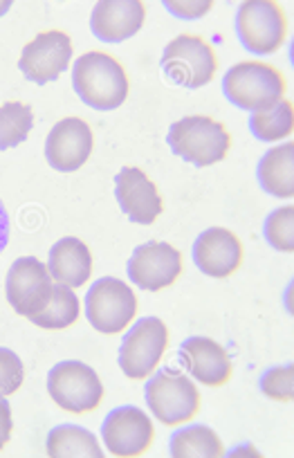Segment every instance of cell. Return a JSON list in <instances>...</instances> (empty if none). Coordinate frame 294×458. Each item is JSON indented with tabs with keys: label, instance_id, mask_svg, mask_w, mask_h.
<instances>
[{
	"label": "cell",
	"instance_id": "603a6c76",
	"mask_svg": "<svg viewBox=\"0 0 294 458\" xmlns=\"http://www.w3.org/2000/svg\"><path fill=\"white\" fill-rule=\"evenodd\" d=\"M79 312H81V301H79L77 294L72 293V288L63 284H56L52 290V297L47 301V306L43 308L38 315H34L32 324H37L38 328L46 330H65L70 326L77 324Z\"/></svg>",
	"mask_w": 294,
	"mask_h": 458
},
{
	"label": "cell",
	"instance_id": "83f0119b",
	"mask_svg": "<svg viewBox=\"0 0 294 458\" xmlns=\"http://www.w3.org/2000/svg\"><path fill=\"white\" fill-rule=\"evenodd\" d=\"M25 367L19 355L0 346V395H12L23 386Z\"/></svg>",
	"mask_w": 294,
	"mask_h": 458
},
{
	"label": "cell",
	"instance_id": "484cf974",
	"mask_svg": "<svg viewBox=\"0 0 294 458\" xmlns=\"http://www.w3.org/2000/svg\"><path fill=\"white\" fill-rule=\"evenodd\" d=\"M265 241L279 252H294V207L285 205L272 211L265 220Z\"/></svg>",
	"mask_w": 294,
	"mask_h": 458
},
{
	"label": "cell",
	"instance_id": "30bf717a",
	"mask_svg": "<svg viewBox=\"0 0 294 458\" xmlns=\"http://www.w3.org/2000/svg\"><path fill=\"white\" fill-rule=\"evenodd\" d=\"M52 290H55V281L46 263L34 257H23L12 263L7 272L5 293L10 306L21 317L32 319L34 315H38L50 301Z\"/></svg>",
	"mask_w": 294,
	"mask_h": 458
},
{
	"label": "cell",
	"instance_id": "d4e9b609",
	"mask_svg": "<svg viewBox=\"0 0 294 458\" xmlns=\"http://www.w3.org/2000/svg\"><path fill=\"white\" fill-rule=\"evenodd\" d=\"M34 129V110L25 101L0 106V151L14 148L29 138Z\"/></svg>",
	"mask_w": 294,
	"mask_h": 458
},
{
	"label": "cell",
	"instance_id": "d6986e66",
	"mask_svg": "<svg viewBox=\"0 0 294 458\" xmlns=\"http://www.w3.org/2000/svg\"><path fill=\"white\" fill-rule=\"evenodd\" d=\"M52 279L56 284H63L68 288H81L92 276V252L81 239L65 236L56 241L50 250V261H47Z\"/></svg>",
	"mask_w": 294,
	"mask_h": 458
},
{
	"label": "cell",
	"instance_id": "5b68a950",
	"mask_svg": "<svg viewBox=\"0 0 294 458\" xmlns=\"http://www.w3.org/2000/svg\"><path fill=\"white\" fill-rule=\"evenodd\" d=\"M162 72L175 83V86L203 88L214 81L218 72V56L216 50L196 34H180L162 55Z\"/></svg>",
	"mask_w": 294,
	"mask_h": 458
},
{
	"label": "cell",
	"instance_id": "f546056e",
	"mask_svg": "<svg viewBox=\"0 0 294 458\" xmlns=\"http://www.w3.org/2000/svg\"><path fill=\"white\" fill-rule=\"evenodd\" d=\"M14 420H12V407L7 403V395H0V449H5L12 438Z\"/></svg>",
	"mask_w": 294,
	"mask_h": 458
},
{
	"label": "cell",
	"instance_id": "9a60e30c",
	"mask_svg": "<svg viewBox=\"0 0 294 458\" xmlns=\"http://www.w3.org/2000/svg\"><path fill=\"white\" fill-rule=\"evenodd\" d=\"M115 198L120 209L135 225H153L164 211L160 189L138 166H124L115 175Z\"/></svg>",
	"mask_w": 294,
	"mask_h": 458
},
{
	"label": "cell",
	"instance_id": "9c48e42d",
	"mask_svg": "<svg viewBox=\"0 0 294 458\" xmlns=\"http://www.w3.org/2000/svg\"><path fill=\"white\" fill-rule=\"evenodd\" d=\"M169 349V328L160 317H144L120 346V369L129 380H147Z\"/></svg>",
	"mask_w": 294,
	"mask_h": 458
},
{
	"label": "cell",
	"instance_id": "7a4b0ae2",
	"mask_svg": "<svg viewBox=\"0 0 294 458\" xmlns=\"http://www.w3.org/2000/svg\"><path fill=\"white\" fill-rule=\"evenodd\" d=\"M166 142L175 156L203 169L225 160L231 148V135L225 124L214 117L189 114L171 124Z\"/></svg>",
	"mask_w": 294,
	"mask_h": 458
},
{
	"label": "cell",
	"instance_id": "44dd1931",
	"mask_svg": "<svg viewBox=\"0 0 294 458\" xmlns=\"http://www.w3.org/2000/svg\"><path fill=\"white\" fill-rule=\"evenodd\" d=\"M47 456L52 458H102L104 449L92 431L77 425H61L47 434Z\"/></svg>",
	"mask_w": 294,
	"mask_h": 458
},
{
	"label": "cell",
	"instance_id": "4fadbf2b",
	"mask_svg": "<svg viewBox=\"0 0 294 458\" xmlns=\"http://www.w3.org/2000/svg\"><path fill=\"white\" fill-rule=\"evenodd\" d=\"M102 438L113 456L135 458L151 449L155 427L144 409L117 407L104 418Z\"/></svg>",
	"mask_w": 294,
	"mask_h": 458
},
{
	"label": "cell",
	"instance_id": "f1b7e54d",
	"mask_svg": "<svg viewBox=\"0 0 294 458\" xmlns=\"http://www.w3.org/2000/svg\"><path fill=\"white\" fill-rule=\"evenodd\" d=\"M164 7L171 12V14L178 16V19L193 21V19H203V16L212 10L214 3H209V0L207 3H164Z\"/></svg>",
	"mask_w": 294,
	"mask_h": 458
},
{
	"label": "cell",
	"instance_id": "ac0fdd59",
	"mask_svg": "<svg viewBox=\"0 0 294 458\" xmlns=\"http://www.w3.org/2000/svg\"><path fill=\"white\" fill-rule=\"evenodd\" d=\"M147 21V5L139 0H102L90 16V30L99 41L122 43L135 37Z\"/></svg>",
	"mask_w": 294,
	"mask_h": 458
},
{
	"label": "cell",
	"instance_id": "ba28073f",
	"mask_svg": "<svg viewBox=\"0 0 294 458\" xmlns=\"http://www.w3.org/2000/svg\"><path fill=\"white\" fill-rule=\"evenodd\" d=\"M47 394L63 411L88 413L102 404L104 385L92 367L77 360H65L47 376Z\"/></svg>",
	"mask_w": 294,
	"mask_h": 458
},
{
	"label": "cell",
	"instance_id": "4dcf8cb0",
	"mask_svg": "<svg viewBox=\"0 0 294 458\" xmlns=\"http://www.w3.org/2000/svg\"><path fill=\"white\" fill-rule=\"evenodd\" d=\"M7 243H10V214L0 200V254L5 252Z\"/></svg>",
	"mask_w": 294,
	"mask_h": 458
},
{
	"label": "cell",
	"instance_id": "1f68e13d",
	"mask_svg": "<svg viewBox=\"0 0 294 458\" xmlns=\"http://www.w3.org/2000/svg\"><path fill=\"white\" fill-rule=\"evenodd\" d=\"M10 10H12L10 0H5V3H0V16H5Z\"/></svg>",
	"mask_w": 294,
	"mask_h": 458
},
{
	"label": "cell",
	"instance_id": "ffe728a7",
	"mask_svg": "<svg viewBox=\"0 0 294 458\" xmlns=\"http://www.w3.org/2000/svg\"><path fill=\"white\" fill-rule=\"evenodd\" d=\"M258 184L265 193L276 198L294 196V144L285 142L270 148L261 157L256 169Z\"/></svg>",
	"mask_w": 294,
	"mask_h": 458
},
{
	"label": "cell",
	"instance_id": "6da1fadb",
	"mask_svg": "<svg viewBox=\"0 0 294 458\" xmlns=\"http://www.w3.org/2000/svg\"><path fill=\"white\" fill-rule=\"evenodd\" d=\"M72 86L79 99L95 110H115L129 99L124 65L106 52H86L74 61Z\"/></svg>",
	"mask_w": 294,
	"mask_h": 458
},
{
	"label": "cell",
	"instance_id": "7c38bea8",
	"mask_svg": "<svg viewBox=\"0 0 294 458\" xmlns=\"http://www.w3.org/2000/svg\"><path fill=\"white\" fill-rule=\"evenodd\" d=\"M126 270H129L130 284L148 293H160V290L171 288L182 275V254L164 241H148L135 248Z\"/></svg>",
	"mask_w": 294,
	"mask_h": 458
},
{
	"label": "cell",
	"instance_id": "e0dca14e",
	"mask_svg": "<svg viewBox=\"0 0 294 458\" xmlns=\"http://www.w3.org/2000/svg\"><path fill=\"white\" fill-rule=\"evenodd\" d=\"M180 362L184 371L205 386H223L231 380V360L221 344L212 337H189L180 346Z\"/></svg>",
	"mask_w": 294,
	"mask_h": 458
},
{
	"label": "cell",
	"instance_id": "4316f807",
	"mask_svg": "<svg viewBox=\"0 0 294 458\" xmlns=\"http://www.w3.org/2000/svg\"><path fill=\"white\" fill-rule=\"evenodd\" d=\"M261 391L270 400H279V403H292L294 398V367L292 364H283V367L267 369L261 376Z\"/></svg>",
	"mask_w": 294,
	"mask_h": 458
},
{
	"label": "cell",
	"instance_id": "3957f363",
	"mask_svg": "<svg viewBox=\"0 0 294 458\" xmlns=\"http://www.w3.org/2000/svg\"><path fill=\"white\" fill-rule=\"evenodd\" d=\"M285 77L263 61H240L223 77V92L236 108L258 113L285 99Z\"/></svg>",
	"mask_w": 294,
	"mask_h": 458
},
{
	"label": "cell",
	"instance_id": "52a82bcc",
	"mask_svg": "<svg viewBox=\"0 0 294 458\" xmlns=\"http://www.w3.org/2000/svg\"><path fill=\"white\" fill-rule=\"evenodd\" d=\"M236 37L252 55H274L288 38V19L274 0H248L236 12Z\"/></svg>",
	"mask_w": 294,
	"mask_h": 458
},
{
	"label": "cell",
	"instance_id": "8fae6325",
	"mask_svg": "<svg viewBox=\"0 0 294 458\" xmlns=\"http://www.w3.org/2000/svg\"><path fill=\"white\" fill-rule=\"evenodd\" d=\"M72 38L61 30H47L34 37L21 52L19 68L37 86L56 81L72 61Z\"/></svg>",
	"mask_w": 294,
	"mask_h": 458
},
{
	"label": "cell",
	"instance_id": "7402d4cb",
	"mask_svg": "<svg viewBox=\"0 0 294 458\" xmlns=\"http://www.w3.org/2000/svg\"><path fill=\"white\" fill-rule=\"evenodd\" d=\"M169 454L173 458H218L225 456V447L212 427L191 425L173 431L169 438Z\"/></svg>",
	"mask_w": 294,
	"mask_h": 458
},
{
	"label": "cell",
	"instance_id": "2e32d148",
	"mask_svg": "<svg viewBox=\"0 0 294 458\" xmlns=\"http://www.w3.org/2000/svg\"><path fill=\"white\" fill-rule=\"evenodd\" d=\"M243 243L225 227H209L193 243V261L203 275L227 279L243 266Z\"/></svg>",
	"mask_w": 294,
	"mask_h": 458
},
{
	"label": "cell",
	"instance_id": "8992f818",
	"mask_svg": "<svg viewBox=\"0 0 294 458\" xmlns=\"http://www.w3.org/2000/svg\"><path fill=\"white\" fill-rule=\"evenodd\" d=\"M86 315L97 333L120 335L138 315V297L122 279L102 276L86 293Z\"/></svg>",
	"mask_w": 294,
	"mask_h": 458
},
{
	"label": "cell",
	"instance_id": "5bb4252c",
	"mask_svg": "<svg viewBox=\"0 0 294 458\" xmlns=\"http://www.w3.org/2000/svg\"><path fill=\"white\" fill-rule=\"evenodd\" d=\"M92 148H95V135L88 122H83L81 117H63L52 126L46 140L47 165L61 174H72L90 160Z\"/></svg>",
	"mask_w": 294,
	"mask_h": 458
},
{
	"label": "cell",
	"instance_id": "277c9868",
	"mask_svg": "<svg viewBox=\"0 0 294 458\" xmlns=\"http://www.w3.org/2000/svg\"><path fill=\"white\" fill-rule=\"evenodd\" d=\"M144 398H147L153 416L166 427H178L182 422L193 420L203 404L196 382L175 369H164V371L155 373L147 382Z\"/></svg>",
	"mask_w": 294,
	"mask_h": 458
},
{
	"label": "cell",
	"instance_id": "cb8c5ba5",
	"mask_svg": "<svg viewBox=\"0 0 294 458\" xmlns=\"http://www.w3.org/2000/svg\"><path fill=\"white\" fill-rule=\"evenodd\" d=\"M249 131L261 142H279L294 133V106L292 101L281 99L267 110H258L249 117Z\"/></svg>",
	"mask_w": 294,
	"mask_h": 458
}]
</instances>
